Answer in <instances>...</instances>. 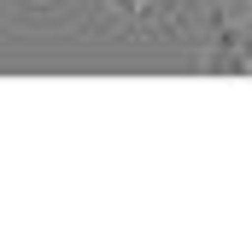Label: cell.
I'll return each mask as SVG.
<instances>
[{
  "instance_id": "1",
  "label": "cell",
  "mask_w": 252,
  "mask_h": 252,
  "mask_svg": "<svg viewBox=\"0 0 252 252\" xmlns=\"http://www.w3.org/2000/svg\"><path fill=\"white\" fill-rule=\"evenodd\" d=\"M193 0H82V18L112 35H182Z\"/></svg>"
},
{
  "instance_id": "2",
  "label": "cell",
  "mask_w": 252,
  "mask_h": 252,
  "mask_svg": "<svg viewBox=\"0 0 252 252\" xmlns=\"http://www.w3.org/2000/svg\"><path fill=\"white\" fill-rule=\"evenodd\" d=\"M30 12H64V6H76V0H24Z\"/></svg>"
},
{
  "instance_id": "3",
  "label": "cell",
  "mask_w": 252,
  "mask_h": 252,
  "mask_svg": "<svg viewBox=\"0 0 252 252\" xmlns=\"http://www.w3.org/2000/svg\"><path fill=\"white\" fill-rule=\"evenodd\" d=\"M223 6H241V0H223Z\"/></svg>"
}]
</instances>
